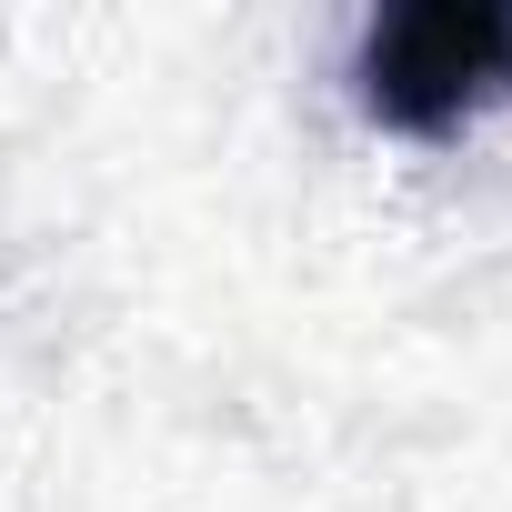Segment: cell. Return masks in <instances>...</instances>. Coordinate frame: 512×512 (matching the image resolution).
I'll return each instance as SVG.
<instances>
[{
	"label": "cell",
	"instance_id": "6da1fadb",
	"mask_svg": "<svg viewBox=\"0 0 512 512\" xmlns=\"http://www.w3.org/2000/svg\"><path fill=\"white\" fill-rule=\"evenodd\" d=\"M512 101V0H422L362 31V111L382 131L442 141Z\"/></svg>",
	"mask_w": 512,
	"mask_h": 512
}]
</instances>
